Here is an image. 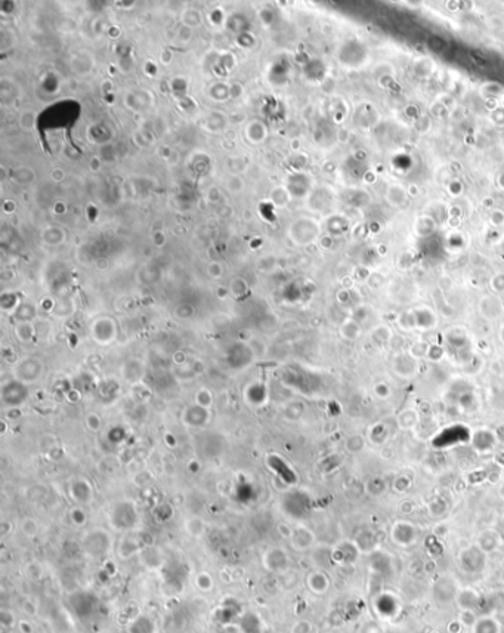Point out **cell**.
<instances>
[{
  "mask_svg": "<svg viewBox=\"0 0 504 633\" xmlns=\"http://www.w3.org/2000/svg\"><path fill=\"white\" fill-rule=\"evenodd\" d=\"M42 363H39L37 360H26L16 366L15 376H16V380L22 383H28V382H34L39 379L42 374Z\"/></svg>",
  "mask_w": 504,
  "mask_h": 633,
  "instance_id": "6da1fadb",
  "label": "cell"
},
{
  "mask_svg": "<svg viewBox=\"0 0 504 633\" xmlns=\"http://www.w3.org/2000/svg\"><path fill=\"white\" fill-rule=\"evenodd\" d=\"M112 513L122 515L120 518H114V520H112V525H114L117 530H127V528H132V527L136 524L135 521L126 518V515L127 517H129V515H136V510H135V507L132 506V503H117V506L112 510Z\"/></svg>",
  "mask_w": 504,
  "mask_h": 633,
  "instance_id": "7a4b0ae2",
  "label": "cell"
},
{
  "mask_svg": "<svg viewBox=\"0 0 504 633\" xmlns=\"http://www.w3.org/2000/svg\"><path fill=\"white\" fill-rule=\"evenodd\" d=\"M182 419L185 425L200 428L209 420V411H207V408L196 404V406H191L183 411Z\"/></svg>",
  "mask_w": 504,
  "mask_h": 633,
  "instance_id": "3957f363",
  "label": "cell"
},
{
  "mask_svg": "<svg viewBox=\"0 0 504 633\" xmlns=\"http://www.w3.org/2000/svg\"><path fill=\"white\" fill-rule=\"evenodd\" d=\"M497 442L495 434L491 432L488 429H479L477 432L473 434L472 436V444L479 453H488L494 449Z\"/></svg>",
  "mask_w": 504,
  "mask_h": 633,
  "instance_id": "277c9868",
  "label": "cell"
},
{
  "mask_svg": "<svg viewBox=\"0 0 504 633\" xmlns=\"http://www.w3.org/2000/svg\"><path fill=\"white\" fill-rule=\"evenodd\" d=\"M265 567L271 571H282L287 567V555L281 549H271L263 558Z\"/></svg>",
  "mask_w": 504,
  "mask_h": 633,
  "instance_id": "5b68a950",
  "label": "cell"
},
{
  "mask_svg": "<svg viewBox=\"0 0 504 633\" xmlns=\"http://www.w3.org/2000/svg\"><path fill=\"white\" fill-rule=\"evenodd\" d=\"M290 538H292L293 548L297 549V550H305V549H308L309 546L312 545V540H314L312 533L309 531L308 528H305V527H297L296 530H293Z\"/></svg>",
  "mask_w": 504,
  "mask_h": 633,
  "instance_id": "8992f818",
  "label": "cell"
},
{
  "mask_svg": "<svg viewBox=\"0 0 504 633\" xmlns=\"http://www.w3.org/2000/svg\"><path fill=\"white\" fill-rule=\"evenodd\" d=\"M80 487H82V479H77L73 484H70V496H73V499L77 503H87L92 497V487L89 484L84 487L83 490Z\"/></svg>",
  "mask_w": 504,
  "mask_h": 633,
  "instance_id": "52a82bcc",
  "label": "cell"
},
{
  "mask_svg": "<svg viewBox=\"0 0 504 633\" xmlns=\"http://www.w3.org/2000/svg\"><path fill=\"white\" fill-rule=\"evenodd\" d=\"M309 588H310V591L322 593L328 588V580L322 573H312L309 576Z\"/></svg>",
  "mask_w": 504,
  "mask_h": 633,
  "instance_id": "ba28073f",
  "label": "cell"
},
{
  "mask_svg": "<svg viewBox=\"0 0 504 633\" xmlns=\"http://www.w3.org/2000/svg\"><path fill=\"white\" fill-rule=\"evenodd\" d=\"M406 533H414V530H413L411 525H408V524H398V525H395V528H393V538H395V542L410 543L411 540L405 535Z\"/></svg>",
  "mask_w": 504,
  "mask_h": 633,
  "instance_id": "9c48e42d",
  "label": "cell"
},
{
  "mask_svg": "<svg viewBox=\"0 0 504 633\" xmlns=\"http://www.w3.org/2000/svg\"><path fill=\"white\" fill-rule=\"evenodd\" d=\"M196 401H197L196 404H198V406H201V407H204V408H209L211 406V403H213V395H211V392L209 391V389L203 388V389H200V391L197 392Z\"/></svg>",
  "mask_w": 504,
  "mask_h": 633,
  "instance_id": "30bf717a",
  "label": "cell"
},
{
  "mask_svg": "<svg viewBox=\"0 0 504 633\" xmlns=\"http://www.w3.org/2000/svg\"><path fill=\"white\" fill-rule=\"evenodd\" d=\"M186 530H188L189 534L201 535L203 531H204V522L200 520V518L188 520V522H186Z\"/></svg>",
  "mask_w": 504,
  "mask_h": 633,
  "instance_id": "8fae6325",
  "label": "cell"
},
{
  "mask_svg": "<svg viewBox=\"0 0 504 633\" xmlns=\"http://www.w3.org/2000/svg\"><path fill=\"white\" fill-rule=\"evenodd\" d=\"M21 530H22V533L27 535L28 538H33L34 535H37V531H39L36 521L30 520V518L22 521V524H21Z\"/></svg>",
  "mask_w": 504,
  "mask_h": 633,
  "instance_id": "7c38bea8",
  "label": "cell"
},
{
  "mask_svg": "<svg viewBox=\"0 0 504 633\" xmlns=\"http://www.w3.org/2000/svg\"><path fill=\"white\" fill-rule=\"evenodd\" d=\"M197 586L201 591H210L213 586V580L207 573H200L197 577Z\"/></svg>",
  "mask_w": 504,
  "mask_h": 633,
  "instance_id": "4fadbf2b",
  "label": "cell"
},
{
  "mask_svg": "<svg viewBox=\"0 0 504 633\" xmlns=\"http://www.w3.org/2000/svg\"><path fill=\"white\" fill-rule=\"evenodd\" d=\"M0 623H2V626H5V627H12L15 624L14 614H12L9 609H2V613H0Z\"/></svg>",
  "mask_w": 504,
  "mask_h": 633,
  "instance_id": "5bb4252c",
  "label": "cell"
},
{
  "mask_svg": "<svg viewBox=\"0 0 504 633\" xmlns=\"http://www.w3.org/2000/svg\"><path fill=\"white\" fill-rule=\"evenodd\" d=\"M86 423H87V428H89L90 431H98L99 428H101V419H99L98 414H95V413L87 414Z\"/></svg>",
  "mask_w": 504,
  "mask_h": 633,
  "instance_id": "9a60e30c",
  "label": "cell"
},
{
  "mask_svg": "<svg viewBox=\"0 0 504 633\" xmlns=\"http://www.w3.org/2000/svg\"><path fill=\"white\" fill-rule=\"evenodd\" d=\"M70 517H71V521H73L76 525H82V524H84V521H86V515H84L80 509H74V510H71Z\"/></svg>",
  "mask_w": 504,
  "mask_h": 633,
  "instance_id": "2e32d148",
  "label": "cell"
},
{
  "mask_svg": "<svg viewBox=\"0 0 504 633\" xmlns=\"http://www.w3.org/2000/svg\"><path fill=\"white\" fill-rule=\"evenodd\" d=\"M374 391H376V395L380 398H388L391 395V389L386 383H377L374 386Z\"/></svg>",
  "mask_w": 504,
  "mask_h": 633,
  "instance_id": "e0dca14e",
  "label": "cell"
},
{
  "mask_svg": "<svg viewBox=\"0 0 504 633\" xmlns=\"http://www.w3.org/2000/svg\"><path fill=\"white\" fill-rule=\"evenodd\" d=\"M16 336H18V339L21 340V342H28L30 339H31V336H33V330H30V332H24V327H22V324L16 329Z\"/></svg>",
  "mask_w": 504,
  "mask_h": 633,
  "instance_id": "ac0fdd59",
  "label": "cell"
},
{
  "mask_svg": "<svg viewBox=\"0 0 504 633\" xmlns=\"http://www.w3.org/2000/svg\"><path fill=\"white\" fill-rule=\"evenodd\" d=\"M495 438H497V441H500V442H503L504 444V423L503 425H498L497 426V429H495Z\"/></svg>",
  "mask_w": 504,
  "mask_h": 633,
  "instance_id": "d6986e66",
  "label": "cell"
},
{
  "mask_svg": "<svg viewBox=\"0 0 504 633\" xmlns=\"http://www.w3.org/2000/svg\"><path fill=\"white\" fill-rule=\"evenodd\" d=\"M501 340H504V327L501 329Z\"/></svg>",
  "mask_w": 504,
  "mask_h": 633,
  "instance_id": "ffe728a7",
  "label": "cell"
}]
</instances>
